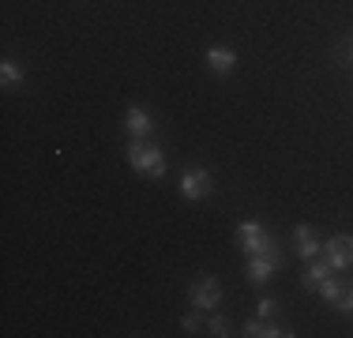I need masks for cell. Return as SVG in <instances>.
I'll list each match as a JSON object with an SVG mask.
<instances>
[{"label": "cell", "mask_w": 353, "mask_h": 338, "mask_svg": "<svg viewBox=\"0 0 353 338\" xmlns=\"http://www.w3.org/2000/svg\"><path fill=\"white\" fill-rule=\"evenodd\" d=\"M334 308H339V312H350V316H353V282L346 286V293H342V297L334 301Z\"/></svg>", "instance_id": "ac0fdd59"}, {"label": "cell", "mask_w": 353, "mask_h": 338, "mask_svg": "<svg viewBox=\"0 0 353 338\" xmlns=\"http://www.w3.org/2000/svg\"><path fill=\"white\" fill-rule=\"evenodd\" d=\"M274 312H279L274 297H259V301H256V316H259V319H274Z\"/></svg>", "instance_id": "2e32d148"}, {"label": "cell", "mask_w": 353, "mask_h": 338, "mask_svg": "<svg viewBox=\"0 0 353 338\" xmlns=\"http://www.w3.org/2000/svg\"><path fill=\"white\" fill-rule=\"evenodd\" d=\"M279 264H282V248L279 244H267V252H259V256H248V282L252 286H263V282H271L274 278V270H279Z\"/></svg>", "instance_id": "3957f363"}, {"label": "cell", "mask_w": 353, "mask_h": 338, "mask_svg": "<svg viewBox=\"0 0 353 338\" xmlns=\"http://www.w3.org/2000/svg\"><path fill=\"white\" fill-rule=\"evenodd\" d=\"M233 244H237L245 256H259V252H267V244H271V237L259 222H241L237 230H233Z\"/></svg>", "instance_id": "277c9868"}, {"label": "cell", "mask_w": 353, "mask_h": 338, "mask_svg": "<svg viewBox=\"0 0 353 338\" xmlns=\"http://www.w3.org/2000/svg\"><path fill=\"white\" fill-rule=\"evenodd\" d=\"M27 79V72H23L15 61H0V87L4 90H12V87H19V83Z\"/></svg>", "instance_id": "7c38bea8"}, {"label": "cell", "mask_w": 353, "mask_h": 338, "mask_svg": "<svg viewBox=\"0 0 353 338\" xmlns=\"http://www.w3.org/2000/svg\"><path fill=\"white\" fill-rule=\"evenodd\" d=\"M230 316H222V312H218V316H211V319H207V335H214V338H225V335H230Z\"/></svg>", "instance_id": "5bb4252c"}, {"label": "cell", "mask_w": 353, "mask_h": 338, "mask_svg": "<svg viewBox=\"0 0 353 338\" xmlns=\"http://www.w3.org/2000/svg\"><path fill=\"white\" fill-rule=\"evenodd\" d=\"M176 188H181V196L188 199V203L207 199V196H211V188H214L211 169H203V166H188V169H181V181H176Z\"/></svg>", "instance_id": "7a4b0ae2"}, {"label": "cell", "mask_w": 353, "mask_h": 338, "mask_svg": "<svg viewBox=\"0 0 353 338\" xmlns=\"http://www.w3.org/2000/svg\"><path fill=\"white\" fill-rule=\"evenodd\" d=\"M334 57H339V64H346V68H353V38H350V41H342V46L334 49Z\"/></svg>", "instance_id": "e0dca14e"}, {"label": "cell", "mask_w": 353, "mask_h": 338, "mask_svg": "<svg viewBox=\"0 0 353 338\" xmlns=\"http://www.w3.org/2000/svg\"><path fill=\"white\" fill-rule=\"evenodd\" d=\"M203 327H207V324H203V312H199V308L188 312V316L181 319V331H184V335H199Z\"/></svg>", "instance_id": "9a60e30c"}, {"label": "cell", "mask_w": 353, "mask_h": 338, "mask_svg": "<svg viewBox=\"0 0 353 338\" xmlns=\"http://www.w3.org/2000/svg\"><path fill=\"white\" fill-rule=\"evenodd\" d=\"M323 259H327L334 270L353 267V237H350V233H334L331 241H323Z\"/></svg>", "instance_id": "8992f818"}, {"label": "cell", "mask_w": 353, "mask_h": 338, "mask_svg": "<svg viewBox=\"0 0 353 338\" xmlns=\"http://www.w3.org/2000/svg\"><path fill=\"white\" fill-rule=\"evenodd\" d=\"M124 128H128L132 139H150V135H154V121H150V109L128 106V113H124Z\"/></svg>", "instance_id": "ba28073f"}, {"label": "cell", "mask_w": 353, "mask_h": 338, "mask_svg": "<svg viewBox=\"0 0 353 338\" xmlns=\"http://www.w3.org/2000/svg\"><path fill=\"white\" fill-rule=\"evenodd\" d=\"M128 166L136 169L139 177L162 181V177H165V150L158 147L154 139H132L128 143Z\"/></svg>", "instance_id": "6da1fadb"}, {"label": "cell", "mask_w": 353, "mask_h": 338, "mask_svg": "<svg viewBox=\"0 0 353 338\" xmlns=\"http://www.w3.org/2000/svg\"><path fill=\"white\" fill-rule=\"evenodd\" d=\"M203 61H207V68H211L214 75H233L237 72V53H233L230 46H211Z\"/></svg>", "instance_id": "9c48e42d"}, {"label": "cell", "mask_w": 353, "mask_h": 338, "mask_svg": "<svg viewBox=\"0 0 353 338\" xmlns=\"http://www.w3.org/2000/svg\"><path fill=\"white\" fill-rule=\"evenodd\" d=\"M319 301H327V304H334V301H339L342 297V293H346V282H339V278H334V275H327L323 278V282H319Z\"/></svg>", "instance_id": "4fadbf2b"}, {"label": "cell", "mask_w": 353, "mask_h": 338, "mask_svg": "<svg viewBox=\"0 0 353 338\" xmlns=\"http://www.w3.org/2000/svg\"><path fill=\"white\" fill-rule=\"evenodd\" d=\"M293 248H297V256L301 259H316L319 252H323V237H319L316 226H308V222H301V226H293Z\"/></svg>", "instance_id": "52a82bcc"}, {"label": "cell", "mask_w": 353, "mask_h": 338, "mask_svg": "<svg viewBox=\"0 0 353 338\" xmlns=\"http://www.w3.org/2000/svg\"><path fill=\"white\" fill-rule=\"evenodd\" d=\"M241 335H248V338H285V335H293V331H290L285 324H279V319H259V316H252Z\"/></svg>", "instance_id": "30bf717a"}, {"label": "cell", "mask_w": 353, "mask_h": 338, "mask_svg": "<svg viewBox=\"0 0 353 338\" xmlns=\"http://www.w3.org/2000/svg\"><path fill=\"white\" fill-rule=\"evenodd\" d=\"M188 301H192V308H199V312L218 308V301H222V282H218L214 275L196 278V282H192V290H188Z\"/></svg>", "instance_id": "5b68a950"}, {"label": "cell", "mask_w": 353, "mask_h": 338, "mask_svg": "<svg viewBox=\"0 0 353 338\" xmlns=\"http://www.w3.org/2000/svg\"><path fill=\"white\" fill-rule=\"evenodd\" d=\"M327 275H334V267L327 264V259H323V252H319L316 259H308V270L301 275V286H305V290H319V282H323Z\"/></svg>", "instance_id": "8fae6325"}]
</instances>
